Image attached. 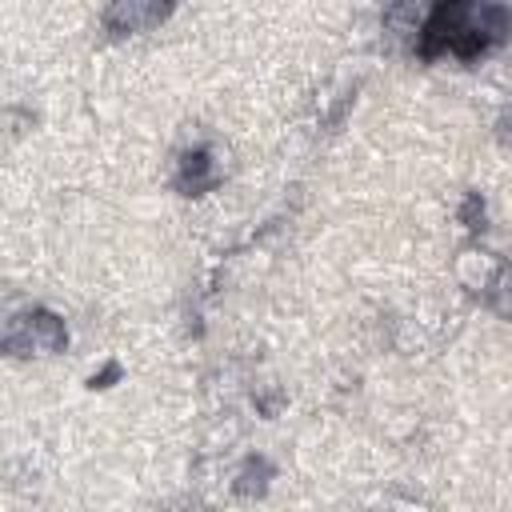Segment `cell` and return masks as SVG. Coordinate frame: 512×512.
I'll use <instances>...</instances> for the list:
<instances>
[{"instance_id": "6da1fadb", "label": "cell", "mask_w": 512, "mask_h": 512, "mask_svg": "<svg viewBox=\"0 0 512 512\" xmlns=\"http://www.w3.org/2000/svg\"><path fill=\"white\" fill-rule=\"evenodd\" d=\"M168 8H172V0H112V8H108V28H112V32H132V28L156 24Z\"/></svg>"}, {"instance_id": "7a4b0ae2", "label": "cell", "mask_w": 512, "mask_h": 512, "mask_svg": "<svg viewBox=\"0 0 512 512\" xmlns=\"http://www.w3.org/2000/svg\"><path fill=\"white\" fill-rule=\"evenodd\" d=\"M184 192H204L208 184H216V164H212V156H208V148H192V152H184V160H180V180H176Z\"/></svg>"}]
</instances>
